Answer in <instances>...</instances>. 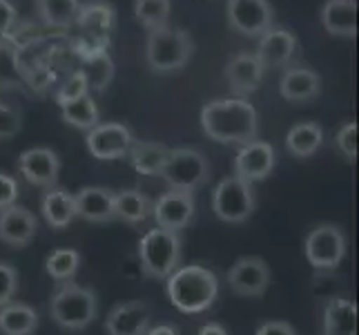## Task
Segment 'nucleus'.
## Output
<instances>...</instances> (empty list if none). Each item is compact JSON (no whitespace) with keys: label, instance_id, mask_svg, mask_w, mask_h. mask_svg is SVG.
<instances>
[{"label":"nucleus","instance_id":"obj_33","mask_svg":"<svg viewBox=\"0 0 359 335\" xmlns=\"http://www.w3.org/2000/svg\"><path fill=\"white\" fill-rule=\"evenodd\" d=\"M172 5L170 0H136L134 3V18L147 32L168 27Z\"/></svg>","mask_w":359,"mask_h":335},{"label":"nucleus","instance_id":"obj_37","mask_svg":"<svg viewBox=\"0 0 359 335\" xmlns=\"http://www.w3.org/2000/svg\"><path fill=\"white\" fill-rule=\"evenodd\" d=\"M18 291V272L14 266L0 262V308L14 300Z\"/></svg>","mask_w":359,"mask_h":335},{"label":"nucleus","instance_id":"obj_36","mask_svg":"<svg viewBox=\"0 0 359 335\" xmlns=\"http://www.w3.org/2000/svg\"><path fill=\"white\" fill-rule=\"evenodd\" d=\"M22 128V117L20 110L7 105L0 101V141H7L11 136H16Z\"/></svg>","mask_w":359,"mask_h":335},{"label":"nucleus","instance_id":"obj_26","mask_svg":"<svg viewBox=\"0 0 359 335\" xmlns=\"http://www.w3.org/2000/svg\"><path fill=\"white\" fill-rule=\"evenodd\" d=\"M39 327V313L32 306L9 302L0 308V333L3 335H32Z\"/></svg>","mask_w":359,"mask_h":335},{"label":"nucleus","instance_id":"obj_3","mask_svg":"<svg viewBox=\"0 0 359 335\" xmlns=\"http://www.w3.org/2000/svg\"><path fill=\"white\" fill-rule=\"evenodd\" d=\"M194 54L192 36L181 27H161L147 34L145 60L156 74H172L188 65Z\"/></svg>","mask_w":359,"mask_h":335},{"label":"nucleus","instance_id":"obj_23","mask_svg":"<svg viewBox=\"0 0 359 335\" xmlns=\"http://www.w3.org/2000/svg\"><path fill=\"white\" fill-rule=\"evenodd\" d=\"M326 335H357V304L348 297H330L324 308Z\"/></svg>","mask_w":359,"mask_h":335},{"label":"nucleus","instance_id":"obj_22","mask_svg":"<svg viewBox=\"0 0 359 335\" xmlns=\"http://www.w3.org/2000/svg\"><path fill=\"white\" fill-rule=\"evenodd\" d=\"M321 25L332 36L355 39L357 34V5L355 0H326L321 9Z\"/></svg>","mask_w":359,"mask_h":335},{"label":"nucleus","instance_id":"obj_29","mask_svg":"<svg viewBox=\"0 0 359 335\" xmlns=\"http://www.w3.org/2000/svg\"><path fill=\"white\" fill-rule=\"evenodd\" d=\"M79 72L85 77V81H88L90 90L105 92L107 85L114 79V60L107 52H96V54L81 58Z\"/></svg>","mask_w":359,"mask_h":335},{"label":"nucleus","instance_id":"obj_24","mask_svg":"<svg viewBox=\"0 0 359 335\" xmlns=\"http://www.w3.org/2000/svg\"><path fill=\"white\" fill-rule=\"evenodd\" d=\"M170 155V147L165 143H158V141H134L130 147V159H132V166L136 172L147 177H154L161 175L163 170L165 161Z\"/></svg>","mask_w":359,"mask_h":335},{"label":"nucleus","instance_id":"obj_40","mask_svg":"<svg viewBox=\"0 0 359 335\" xmlns=\"http://www.w3.org/2000/svg\"><path fill=\"white\" fill-rule=\"evenodd\" d=\"M20 195V185L14 177L5 175V172H0V210L16 204Z\"/></svg>","mask_w":359,"mask_h":335},{"label":"nucleus","instance_id":"obj_5","mask_svg":"<svg viewBox=\"0 0 359 335\" xmlns=\"http://www.w3.org/2000/svg\"><path fill=\"white\" fill-rule=\"evenodd\" d=\"M98 311V302L94 291L79 287L74 282H60L58 291L52 297L49 313L54 322L65 331H83L88 329Z\"/></svg>","mask_w":359,"mask_h":335},{"label":"nucleus","instance_id":"obj_18","mask_svg":"<svg viewBox=\"0 0 359 335\" xmlns=\"http://www.w3.org/2000/svg\"><path fill=\"white\" fill-rule=\"evenodd\" d=\"M152 320V308L147 302L134 300L118 304L105 320L107 335H145Z\"/></svg>","mask_w":359,"mask_h":335},{"label":"nucleus","instance_id":"obj_31","mask_svg":"<svg viewBox=\"0 0 359 335\" xmlns=\"http://www.w3.org/2000/svg\"><path fill=\"white\" fill-rule=\"evenodd\" d=\"M60 114H63L65 123H69V126L79 128V130H85V132H90L92 128H96L98 121H101L98 105L94 103V98L90 94L63 105V107H60Z\"/></svg>","mask_w":359,"mask_h":335},{"label":"nucleus","instance_id":"obj_4","mask_svg":"<svg viewBox=\"0 0 359 335\" xmlns=\"http://www.w3.org/2000/svg\"><path fill=\"white\" fill-rule=\"evenodd\" d=\"M81 36L74 43V52L79 58L90 56L96 52H107L109 39L116 27V9L105 0H92L79 7L76 22Z\"/></svg>","mask_w":359,"mask_h":335},{"label":"nucleus","instance_id":"obj_14","mask_svg":"<svg viewBox=\"0 0 359 335\" xmlns=\"http://www.w3.org/2000/svg\"><path fill=\"white\" fill-rule=\"evenodd\" d=\"M18 170L27 183L39 188H54L60 172V159L49 147H29L18 157Z\"/></svg>","mask_w":359,"mask_h":335},{"label":"nucleus","instance_id":"obj_38","mask_svg":"<svg viewBox=\"0 0 359 335\" xmlns=\"http://www.w3.org/2000/svg\"><path fill=\"white\" fill-rule=\"evenodd\" d=\"M339 152L348 159V161H355L357 159V123L351 121L341 126V130L337 132V139H335Z\"/></svg>","mask_w":359,"mask_h":335},{"label":"nucleus","instance_id":"obj_27","mask_svg":"<svg viewBox=\"0 0 359 335\" xmlns=\"http://www.w3.org/2000/svg\"><path fill=\"white\" fill-rule=\"evenodd\" d=\"M43 217L52 228H65L76 217V204L74 195L63 188H49L43 197Z\"/></svg>","mask_w":359,"mask_h":335},{"label":"nucleus","instance_id":"obj_10","mask_svg":"<svg viewBox=\"0 0 359 335\" xmlns=\"http://www.w3.org/2000/svg\"><path fill=\"white\" fill-rule=\"evenodd\" d=\"M228 25L248 39H259L272 27V5L270 0H228L226 3Z\"/></svg>","mask_w":359,"mask_h":335},{"label":"nucleus","instance_id":"obj_21","mask_svg":"<svg viewBox=\"0 0 359 335\" xmlns=\"http://www.w3.org/2000/svg\"><path fill=\"white\" fill-rule=\"evenodd\" d=\"M279 94L292 103L313 101L321 94V77L308 67H288L279 81Z\"/></svg>","mask_w":359,"mask_h":335},{"label":"nucleus","instance_id":"obj_17","mask_svg":"<svg viewBox=\"0 0 359 335\" xmlns=\"http://www.w3.org/2000/svg\"><path fill=\"white\" fill-rule=\"evenodd\" d=\"M39 230V221L25 206L11 204L0 210V242L11 248L27 246Z\"/></svg>","mask_w":359,"mask_h":335},{"label":"nucleus","instance_id":"obj_6","mask_svg":"<svg viewBox=\"0 0 359 335\" xmlns=\"http://www.w3.org/2000/svg\"><path fill=\"white\" fill-rule=\"evenodd\" d=\"M141 268L147 277L168 280L181 262V239L177 232L152 228L139 244Z\"/></svg>","mask_w":359,"mask_h":335},{"label":"nucleus","instance_id":"obj_9","mask_svg":"<svg viewBox=\"0 0 359 335\" xmlns=\"http://www.w3.org/2000/svg\"><path fill=\"white\" fill-rule=\"evenodd\" d=\"M346 255L344 230L335 223H321L306 237V257L319 272L335 270Z\"/></svg>","mask_w":359,"mask_h":335},{"label":"nucleus","instance_id":"obj_11","mask_svg":"<svg viewBox=\"0 0 359 335\" xmlns=\"http://www.w3.org/2000/svg\"><path fill=\"white\" fill-rule=\"evenodd\" d=\"M134 136L128 126L123 123H98L88 132L85 145L94 159L98 161H114L130 155Z\"/></svg>","mask_w":359,"mask_h":335},{"label":"nucleus","instance_id":"obj_20","mask_svg":"<svg viewBox=\"0 0 359 335\" xmlns=\"http://www.w3.org/2000/svg\"><path fill=\"white\" fill-rule=\"evenodd\" d=\"M76 217H83L92 223H105L116 219L114 215V192L101 185H88L74 195Z\"/></svg>","mask_w":359,"mask_h":335},{"label":"nucleus","instance_id":"obj_16","mask_svg":"<svg viewBox=\"0 0 359 335\" xmlns=\"http://www.w3.org/2000/svg\"><path fill=\"white\" fill-rule=\"evenodd\" d=\"M297 36L283 27H270L266 34L259 36V45L255 56L264 67H283L288 65L297 54Z\"/></svg>","mask_w":359,"mask_h":335},{"label":"nucleus","instance_id":"obj_41","mask_svg":"<svg viewBox=\"0 0 359 335\" xmlns=\"http://www.w3.org/2000/svg\"><path fill=\"white\" fill-rule=\"evenodd\" d=\"M257 335H297L288 322H266L257 329Z\"/></svg>","mask_w":359,"mask_h":335},{"label":"nucleus","instance_id":"obj_25","mask_svg":"<svg viewBox=\"0 0 359 335\" xmlns=\"http://www.w3.org/2000/svg\"><path fill=\"white\" fill-rule=\"evenodd\" d=\"M321 145H324V130L313 121L297 123L294 128H290V132L286 136L288 152L297 159L313 157Z\"/></svg>","mask_w":359,"mask_h":335},{"label":"nucleus","instance_id":"obj_19","mask_svg":"<svg viewBox=\"0 0 359 335\" xmlns=\"http://www.w3.org/2000/svg\"><path fill=\"white\" fill-rule=\"evenodd\" d=\"M264 72H266V67L259 63V58L255 54L241 52L228 60L226 79L230 83V90L239 98H243L248 94L257 92V88L264 81Z\"/></svg>","mask_w":359,"mask_h":335},{"label":"nucleus","instance_id":"obj_2","mask_svg":"<svg viewBox=\"0 0 359 335\" xmlns=\"http://www.w3.org/2000/svg\"><path fill=\"white\" fill-rule=\"evenodd\" d=\"M170 302L183 313H203L219 295V280L205 266H183L168 277Z\"/></svg>","mask_w":359,"mask_h":335},{"label":"nucleus","instance_id":"obj_39","mask_svg":"<svg viewBox=\"0 0 359 335\" xmlns=\"http://www.w3.org/2000/svg\"><path fill=\"white\" fill-rule=\"evenodd\" d=\"M18 22V11L9 0H0V41H11V32H14Z\"/></svg>","mask_w":359,"mask_h":335},{"label":"nucleus","instance_id":"obj_8","mask_svg":"<svg viewBox=\"0 0 359 335\" xmlns=\"http://www.w3.org/2000/svg\"><path fill=\"white\" fill-rule=\"evenodd\" d=\"M255 190L252 183L239 177H228L219 181L212 192V210L219 219L228 223H241L255 213Z\"/></svg>","mask_w":359,"mask_h":335},{"label":"nucleus","instance_id":"obj_7","mask_svg":"<svg viewBox=\"0 0 359 335\" xmlns=\"http://www.w3.org/2000/svg\"><path fill=\"white\" fill-rule=\"evenodd\" d=\"M161 177L168 181L170 190L194 192L208 181L210 164L205 155L194 150V147H175L168 155L165 166L161 170Z\"/></svg>","mask_w":359,"mask_h":335},{"label":"nucleus","instance_id":"obj_28","mask_svg":"<svg viewBox=\"0 0 359 335\" xmlns=\"http://www.w3.org/2000/svg\"><path fill=\"white\" fill-rule=\"evenodd\" d=\"M79 0H36V11L41 20L52 29H69L74 27L79 16Z\"/></svg>","mask_w":359,"mask_h":335},{"label":"nucleus","instance_id":"obj_34","mask_svg":"<svg viewBox=\"0 0 359 335\" xmlns=\"http://www.w3.org/2000/svg\"><path fill=\"white\" fill-rule=\"evenodd\" d=\"M81 266V255L74 248H58L45 259L47 275L56 282H69Z\"/></svg>","mask_w":359,"mask_h":335},{"label":"nucleus","instance_id":"obj_42","mask_svg":"<svg viewBox=\"0 0 359 335\" xmlns=\"http://www.w3.org/2000/svg\"><path fill=\"white\" fill-rule=\"evenodd\" d=\"M199 335H228V333H226L224 327L217 324V322H210V324H205V327L199 331Z\"/></svg>","mask_w":359,"mask_h":335},{"label":"nucleus","instance_id":"obj_12","mask_svg":"<svg viewBox=\"0 0 359 335\" xmlns=\"http://www.w3.org/2000/svg\"><path fill=\"white\" fill-rule=\"evenodd\" d=\"M194 195L183 192V190H168L165 195L158 197V202L152 206V215L156 219V226L179 232L183 228H188L194 219Z\"/></svg>","mask_w":359,"mask_h":335},{"label":"nucleus","instance_id":"obj_1","mask_svg":"<svg viewBox=\"0 0 359 335\" xmlns=\"http://www.w3.org/2000/svg\"><path fill=\"white\" fill-rule=\"evenodd\" d=\"M201 128L219 143L248 145L257 141L259 117L245 98H219L201 110Z\"/></svg>","mask_w":359,"mask_h":335},{"label":"nucleus","instance_id":"obj_35","mask_svg":"<svg viewBox=\"0 0 359 335\" xmlns=\"http://www.w3.org/2000/svg\"><path fill=\"white\" fill-rule=\"evenodd\" d=\"M90 94V88H88V81H85V77L83 74L76 70L74 74H69V77L63 81V85L56 90V103L63 107V105H67V103H72V101H76V98H81V96H88Z\"/></svg>","mask_w":359,"mask_h":335},{"label":"nucleus","instance_id":"obj_13","mask_svg":"<svg viewBox=\"0 0 359 335\" xmlns=\"http://www.w3.org/2000/svg\"><path fill=\"white\" fill-rule=\"evenodd\" d=\"M232 293L241 297H262L270 287V268L262 257H239L228 270Z\"/></svg>","mask_w":359,"mask_h":335},{"label":"nucleus","instance_id":"obj_30","mask_svg":"<svg viewBox=\"0 0 359 335\" xmlns=\"http://www.w3.org/2000/svg\"><path fill=\"white\" fill-rule=\"evenodd\" d=\"M152 206L139 190H123L114 195V215L128 223H141L150 217Z\"/></svg>","mask_w":359,"mask_h":335},{"label":"nucleus","instance_id":"obj_15","mask_svg":"<svg viewBox=\"0 0 359 335\" xmlns=\"http://www.w3.org/2000/svg\"><path fill=\"white\" fill-rule=\"evenodd\" d=\"M275 161H277L275 147L268 141H252L248 145H241L237 159H234V177H239L248 183L262 181L275 168Z\"/></svg>","mask_w":359,"mask_h":335},{"label":"nucleus","instance_id":"obj_32","mask_svg":"<svg viewBox=\"0 0 359 335\" xmlns=\"http://www.w3.org/2000/svg\"><path fill=\"white\" fill-rule=\"evenodd\" d=\"M9 88H25L20 49L14 41H0V90Z\"/></svg>","mask_w":359,"mask_h":335},{"label":"nucleus","instance_id":"obj_43","mask_svg":"<svg viewBox=\"0 0 359 335\" xmlns=\"http://www.w3.org/2000/svg\"><path fill=\"white\" fill-rule=\"evenodd\" d=\"M145 335H177V331L172 329V327L161 324V327H154V329H150V331H145Z\"/></svg>","mask_w":359,"mask_h":335}]
</instances>
